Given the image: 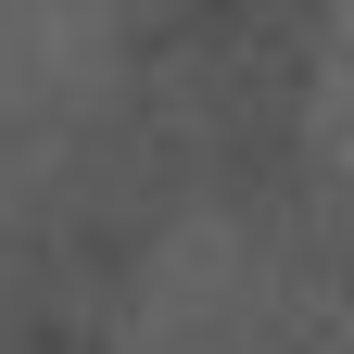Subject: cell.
I'll return each instance as SVG.
<instances>
[{"label": "cell", "mask_w": 354, "mask_h": 354, "mask_svg": "<svg viewBox=\"0 0 354 354\" xmlns=\"http://www.w3.org/2000/svg\"><path fill=\"white\" fill-rule=\"evenodd\" d=\"M279 342V253L228 203H177L127 266L114 354H266Z\"/></svg>", "instance_id": "obj_1"}, {"label": "cell", "mask_w": 354, "mask_h": 354, "mask_svg": "<svg viewBox=\"0 0 354 354\" xmlns=\"http://www.w3.org/2000/svg\"><path fill=\"white\" fill-rule=\"evenodd\" d=\"M127 88V26L114 13H0V140L51 152Z\"/></svg>", "instance_id": "obj_2"}, {"label": "cell", "mask_w": 354, "mask_h": 354, "mask_svg": "<svg viewBox=\"0 0 354 354\" xmlns=\"http://www.w3.org/2000/svg\"><path fill=\"white\" fill-rule=\"evenodd\" d=\"M38 165H51V152H26V140H0V228H13V203L38 190Z\"/></svg>", "instance_id": "obj_3"}]
</instances>
